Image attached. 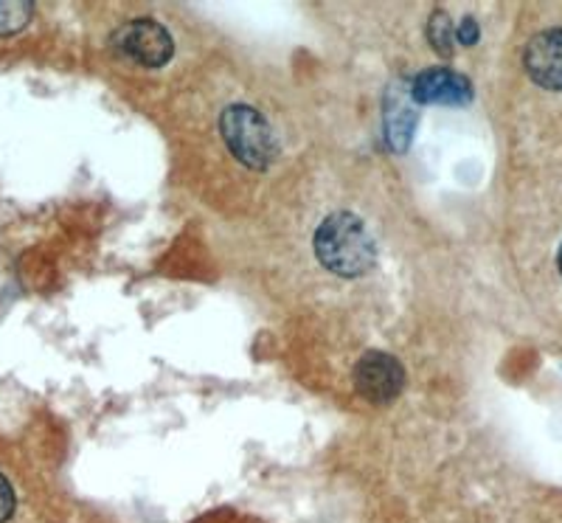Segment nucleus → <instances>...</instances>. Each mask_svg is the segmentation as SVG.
Masks as SVG:
<instances>
[{
  "label": "nucleus",
  "mask_w": 562,
  "mask_h": 523,
  "mask_svg": "<svg viewBox=\"0 0 562 523\" xmlns=\"http://www.w3.org/2000/svg\"><path fill=\"white\" fill-rule=\"evenodd\" d=\"M315 254L321 265L344 279H358L378 265V245L360 218L349 211L329 214L315 231Z\"/></svg>",
  "instance_id": "obj_1"
},
{
  "label": "nucleus",
  "mask_w": 562,
  "mask_h": 523,
  "mask_svg": "<svg viewBox=\"0 0 562 523\" xmlns=\"http://www.w3.org/2000/svg\"><path fill=\"white\" fill-rule=\"evenodd\" d=\"M220 133H223L231 155L248 169H268L279 155V141H276L273 127L259 110L248 108V104H234V108L223 110Z\"/></svg>",
  "instance_id": "obj_2"
},
{
  "label": "nucleus",
  "mask_w": 562,
  "mask_h": 523,
  "mask_svg": "<svg viewBox=\"0 0 562 523\" xmlns=\"http://www.w3.org/2000/svg\"><path fill=\"white\" fill-rule=\"evenodd\" d=\"M110 48L122 59L144 68H160L167 65L175 54L172 34L149 18H138L133 23H124L119 32L110 37Z\"/></svg>",
  "instance_id": "obj_3"
},
{
  "label": "nucleus",
  "mask_w": 562,
  "mask_h": 523,
  "mask_svg": "<svg viewBox=\"0 0 562 523\" xmlns=\"http://www.w3.org/2000/svg\"><path fill=\"white\" fill-rule=\"evenodd\" d=\"M355 389L374 405L396 400L405 389V369L389 352H366L355 366Z\"/></svg>",
  "instance_id": "obj_4"
},
{
  "label": "nucleus",
  "mask_w": 562,
  "mask_h": 523,
  "mask_svg": "<svg viewBox=\"0 0 562 523\" xmlns=\"http://www.w3.org/2000/svg\"><path fill=\"white\" fill-rule=\"evenodd\" d=\"M524 65L540 88L562 90V29L535 34L526 45Z\"/></svg>",
  "instance_id": "obj_5"
},
{
  "label": "nucleus",
  "mask_w": 562,
  "mask_h": 523,
  "mask_svg": "<svg viewBox=\"0 0 562 523\" xmlns=\"http://www.w3.org/2000/svg\"><path fill=\"white\" fill-rule=\"evenodd\" d=\"M411 99L416 104H467L473 99V85L450 68H430L411 82Z\"/></svg>",
  "instance_id": "obj_6"
},
{
  "label": "nucleus",
  "mask_w": 562,
  "mask_h": 523,
  "mask_svg": "<svg viewBox=\"0 0 562 523\" xmlns=\"http://www.w3.org/2000/svg\"><path fill=\"white\" fill-rule=\"evenodd\" d=\"M416 127V113L411 110V104L405 99H400L396 93V110L389 108L385 113V130H389V144L394 149H405L411 141V133Z\"/></svg>",
  "instance_id": "obj_7"
},
{
  "label": "nucleus",
  "mask_w": 562,
  "mask_h": 523,
  "mask_svg": "<svg viewBox=\"0 0 562 523\" xmlns=\"http://www.w3.org/2000/svg\"><path fill=\"white\" fill-rule=\"evenodd\" d=\"M428 40L439 57H453L456 54V29L445 12H434L428 23Z\"/></svg>",
  "instance_id": "obj_8"
},
{
  "label": "nucleus",
  "mask_w": 562,
  "mask_h": 523,
  "mask_svg": "<svg viewBox=\"0 0 562 523\" xmlns=\"http://www.w3.org/2000/svg\"><path fill=\"white\" fill-rule=\"evenodd\" d=\"M34 7L26 0H0V37L20 32L32 20Z\"/></svg>",
  "instance_id": "obj_9"
},
{
  "label": "nucleus",
  "mask_w": 562,
  "mask_h": 523,
  "mask_svg": "<svg viewBox=\"0 0 562 523\" xmlns=\"http://www.w3.org/2000/svg\"><path fill=\"white\" fill-rule=\"evenodd\" d=\"M14 512V490L7 481V476L0 472V523H7Z\"/></svg>",
  "instance_id": "obj_10"
},
{
  "label": "nucleus",
  "mask_w": 562,
  "mask_h": 523,
  "mask_svg": "<svg viewBox=\"0 0 562 523\" xmlns=\"http://www.w3.org/2000/svg\"><path fill=\"white\" fill-rule=\"evenodd\" d=\"M481 37V29L479 23H475V18H464L461 20V26L456 29V43L461 45H475Z\"/></svg>",
  "instance_id": "obj_11"
},
{
  "label": "nucleus",
  "mask_w": 562,
  "mask_h": 523,
  "mask_svg": "<svg viewBox=\"0 0 562 523\" xmlns=\"http://www.w3.org/2000/svg\"><path fill=\"white\" fill-rule=\"evenodd\" d=\"M557 268H560V274H562V245H560V254H557Z\"/></svg>",
  "instance_id": "obj_12"
}]
</instances>
